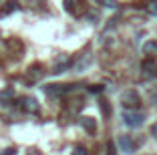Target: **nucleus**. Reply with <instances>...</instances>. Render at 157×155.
I'll return each instance as SVG.
<instances>
[{
    "mask_svg": "<svg viewBox=\"0 0 157 155\" xmlns=\"http://www.w3.org/2000/svg\"><path fill=\"white\" fill-rule=\"evenodd\" d=\"M101 111L105 117H111V109H109V103L107 101H101Z\"/></svg>",
    "mask_w": 157,
    "mask_h": 155,
    "instance_id": "17",
    "label": "nucleus"
},
{
    "mask_svg": "<svg viewBox=\"0 0 157 155\" xmlns=\"http://www.w3.org/2000/svg\"><path fill=\"white\" fill-rule=\"evenodd\" d=\"M149 131H151V135H153V137H157V123H153Z\"/></svg>",
    "mask_w": 157,
    "mask_h": 155,
    "instance_id": "23",
    "label": "nucleus"
},
{
    "mask_svg": "<svg viewBox=\"0 0 157 155\" xmlns=\"http://www.w3.org/2000/svg\"><path fill=\"white\" fill-rule=\"evenodd\" d=\"M71 89H73V85L65 87V85H56V83H52V85H46L44 87V95H48V97H63L67 91H71Z\"/></svg>",
    "mask_w": 157,
    "mask_h": 155,
    "instance_id": "4",
    "label": "nucleus"
},
{
    "mask_svg": "<svg viewBox=\"0 0 157 155\" xmlns=\"http://www.w3.org/2000/svg\"><path fill=\"white\" fill-rule=\"evenodd\" d=\"M119 147H121V151H125V153H129V155L137 151V145H135L131 135H121L119 137Z\"/></svg>",
    "mask_w": 157,
    "mask_h": 155,
    "instance_id": "5",
    "label": "nucleus"
},
{
    "mask_svg": "<svg viewBox=\"0 0 157 155\" xmlns=\"http://www.w3.org/2000/svg\"><path fill=\"white\" fill-rule=\"evenodd\" d=\"M91 63H93V55L91 52H83V55H78V59L73 63V71H77V73H85L89 67H91Z\"/></svg>",
    "mask_w": 157,
    "mask_h": 155,
    "instance_id": "3",
    "label": "nucleus"
},
{
    "mask_svg": "<svg viewBox=\"0 0 157 155\" xmlns=\"http://www.w3.org/2000/svg\"><path fill=\"white\" fill-rule=\"evenodd\" d=\"M101 6H105V8H111V10H115L117 8V0H97Z\"/></svg>",
    "mask_w": 157,
    "mask_h": 155,
    "instance_id": "16",
    "label": "nucleus"
},
{
    "mask_svg": "<svg viewBox=\"0 0 157 155\" xmlns=\"http://www.w3.org/2000/svg\"><path fill=\"white\" fill-rule=\"evenodd\" d=\"M107 155H117V149H115V145H113V143H109V145H107Z\"/></svg>",
    "mask_w": 157,
    "mask_h": 155,
    "instance_id": "21",
    "label": "nucleus"
},
{
    "mask_svg": "<svg viewBox=\"0 0 157 155\" xmlns=\"http://www.w3.org/2000/svg\"><path fill=\"white\" fill-rule=\"evenodd\" d=\"M69 67H73V63H71V59H69V56H65V59H60L59 63H56L55 67H52V71H51V73H52V75H60V73H65V71H67Z\"/></svg>",
    "mask_w": 157,
    "mask_h": 155,
    "instance_id": "9",
    "label": "nucleus"
},
{
    "mask_svg": "<svg viewBox=\"0 0 157 155\" xmlns=\"http://www.w3.org/2000/svg\"><path fill=\"white\" fill-rule=\"evenodd\" d=\"M71 155H89V153H87V149H85V147H75Z\"/></svg>",
    "mask_w": 157,
    "mask_h": 155,
    "instance_id": "19",
    "label": "nucleus"
},
{
    "mask_svg": "<svg viewBox=\"0 0 157 155\" xmlns=\"http://www.w3.org/2000/svg\"><path fill=\"white\" fill-rule=\"evenodd\" d=\"M87 18L91 20V22H95V20L99 18V14H97V12H89V16H87Z\"/></svg>",
    "mask_w": 157,
    "mask_h": 155,
    "instance_id": "22",
    "label": "nucleus"
},
{
    "mask_svg": "<svg viewBox=\"0 0 157 155\" xmlns=\"http://www.w3.org/2000/svg\"><path fill=\"white\" fill-rule=\"evenodd\" d=\"M141 75H143V79L157 77V64H155V60H143V63H141Z\"/></svg>",
    "mask_w": 157,
    "mask_h": 155,
    "instance_id": "6",
    "label": "nucleus"
},
{
    "mask_svg": "<svg viewBox=\"0 0 157 155\" xmlns=\"http://www.w3.org/2000/svg\"><path fill=\"white\" fill-rule=\"evenodd\" d=\"M78 123L83 125V129L87 133H91V135H95V131H97V123H95V119L89 117V115H85V117L78 119Z\"/></svg>",
    "mask_w": 157,
    "mask_h": 155,
    "instance_id": "8",
    "label": "nucleus"
},
{
    "mask_svg": "<svg viewBox=\"0 0 157 155\" xmlns=\"http://www.w3.org/2000/svg\"><path fill=\"white\" fill-rule=\"evenodd\" d=\"M63 6H65L67 12L75 14V6H77V0H63Z\"/></svg>",
    "mask_w": 157,
    "mask_h": 155,
    "instance_id": "15",
    "label": "nucleus"
},
{
    "mask_svg": "<svg viewBox=\"0 0 157 155\" xmlns=\"http://www.w3.org/2000/svg\"><path fill=\"white\" fill-rule=\"evenodd\" d=\"M143 52L145 55H157V41H147L143 45Z\"/></svg>",
    "mask_w": 157,
    "mask_h": 155,
    "instance_id": "12",
    "label": "nucleus"
},
{
    "mask_svg": "<svg viewBox=\"0 0 157 155\" xmlns=\"http://www.w3.org/2000/svg\"><path fill=\"white\" fill-rule=\"evenodd\" d=\"M89 93H93V95L103 93V85H91V87H89Z\"/></svg>",
    "mask_w": 157,
    "mask_h": 155,
    "instance_id": "18",
    "label": "nucleus"
},
{
    "mask_svg": "<svg viewBox=\"0 0 157 155\" xmlns=\"http://www.w3.org/2000/svg\"><path fill=\"white\" fill-rule=\"evenodd\" d=\"M145 10H147V14H151V16H157V0H151V2H147Z\"/></svg>",
    "mask_w": 157,
    "mask_h": 155,
    "instance_id": "14",
    "label": "nucleus"
},
{
    "mask_svg": "<svg viewBox=\"0 0 157 155\" xmlns=\"http://www.w3.org/2000/svg\"><path fill=\"white\" fill-rule=\"evenodd\" d=\"M12 99H14V91L10 87H6V89L0 91V103H2V105H8Z\"/></svg>",
    "mask_w": 157,
    "mask_h": 155,
    "instance_id": "11",
    "label": "nucleus"
},
{
    "mask_svg": "<svg viewBox=\"0 0 157 155\" xmlns=\"http://www.w3.org/2000/svg\"><path fill=\"white\" fill-rule=\"evenodd\" d=\"M22 109L26 111V113L36 115L38 113V101L34 99V97H24L22 99Z\"/></svg>",
    "mask_w": 157,
    "mask_h": 155,
    "instance_id": "7",
    "label": "nucleus"
},
{
    "mask_svg": "<svg viewBox=\"0 0 157 155\" xmlns=\"http://www.w3.org/2000/svg\"><path fill=\"white\" fill-rule=\"evenodd\" d=\"M145 121V113H141L139 109H123V123L127 127H139Z\"/></svg>",
    "mask_w": 157,
    "mask_h": 155,
    "instance_id": "1",
    "label": "nucleus"
},
{
    "mask_svg": "<svg viewBox=\"0 0 157 155\" xmlns=\"http://www.w3.org/2000/svg\"><path fill=\"white\" fill-rule=\"evenodd\" d=\"M121 103H123V109H139L141 99H139V95L133 89H129V91H125L123 95H121Z\"/></svg>",
    "mask_w": 157,
    "mask_h": 155,
    "instance_id": "2",
    "label": "nucleus"
},
{
    "mask_svg": "<svg viewBox=\"0 0 157 155\" xmlns=\"http://www.w3.org/2000/svg\"><path fill=\"white\" fill-rule=\"evenodd\" d=\"M0 155H16V147H6Z\"/></svg>",
    "mask_w": 157,
    "mask_h": 155,
    "instance_id": "20",
    "label": "nucleus"
},
{
    "mask_svg": "<svg viewBox=\"0 0 157 155\" xmlns=\"http://www.w3.org/2000/svg\"><path fill=\"white\" fill-rule=\"evenodd\" d=\"M20 6H18V0H8V2H4L2 4V8H0V16H8L10 12H16Z\"/></svg>",
    "mask_w": 157,
    "mask_h": 155,
    "instance_id": "10",
    "label": "nucleus"
},
{
    "mask_svg": "<svg viewBox=\"0 0 157 155\" xmlns=\"http://www.w3.org/2000/svg\"><path fill=\"white\" fill-rule=\"evenodd\" d=\"M40 77H42V71H40V67H33L30 71H28V79H30V81H38Z\"/></svg>",
    "mask_w": 157,
    "mask_h": 155,
    "instance_id": "13",
    "label": "nucleus"
},
{
    "mask_svg": "<svg viewBox=\"0 0 157 155\" xmlns=\"http://www.w3.org/2000/svg\"><path fill=\"white\" fill-rule=\"evenodd\" d=\"M151 103H157V93H153V95H151Z\"/></svg>",
    "mask_w": 157,
    "mask_h": 155,
    "instance_id": "24",
    "label": "nucleus"
}]
</instances>
